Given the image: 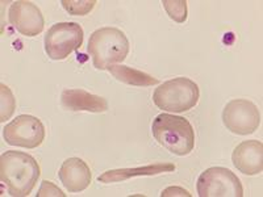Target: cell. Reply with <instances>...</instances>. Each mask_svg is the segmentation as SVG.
I'll return each instance as SVG.
<instances>
[{"mask_svg": "<svg viewBox=\"0 0 263 197\" xmlns=\"http://www.w3.org/2000/svg\"><path fill=\"white\" fill-rule=\"evenodd\" d=\"M40 175L39 163L27 152L6 151L0 156V179L11 196H29Z\"/></svg>", "mask_w": 263, "mask_h": 197, "instance_id": "1", "label": "cell"}, {"mask_svg": "<svg viewBox=\"0 0 263 197\" xmlns=\"http://www.w3.org/2000/svg\"><path fill=\"white\" fill-rule=\"evenodd\" d=\"M153 135L161 146L175 155H189L195 147V130L184 117L161 113L152 124Z\"/></svg>", "mask_w": 263, "mask_h": 197, "instance_id": "2", "label": "cell"}, {"mask_svg": "<svg viewBox=\"0 0 263 197\" xmlns=\"http://www.w3.org/2000/svg\"><path fill=\"white\" fill-rule=\"evenodd\" d=\"M87 53L92 57L95 69L107 70L108 66L125 60L129 53V41L123 30L112 27L100 28L90 36Z\"/></svg>", "mask_w": 263, "mask_h": 197, "instance_id": "3", "label": "cell"}, {"mask_svg": "<svg viewBox=\"0 0 263 197\" xmlns=\"http://www.w3.org/2000/svg\"><path fill=\"white\" fill-rule=\"evenodd\" d=\"M199 86L184 76L171 79L156 88L153 102L159 109L174 113L187 112L199 102Z\"/></svg>", "mask_w": 263, "mask_h": 197, "instance_id": "4", "label": "cell"}, {"mask_svg": "<svg viewBox=\"0 0 263 197\" xmlns=\"http://www.w3.org/2000/svg\"><path fill=\"white\" fill-rule=\"evenodd\" d=\"M83 29L77 23H57L45 36V51L53 61H62L83 44Z\"/></svg>", "mask_w": 263, "mask_h": 197, "instance_id": "5", "label": "cell"}, {"mask_svg": "<svg viewBox=\"0 0 263 197\" xmlns=\"http://www.w3.org/2000/svg\"><path fill=\"white\" fill-rule=\"evenodd\" d=\"M200 197H242L243 187L234 172L224 167H211L197 179Z\"/></svg>", "mask_w": 263, "mask_h": 197, "instance_id": "6", "label": "cell"}, {"mask_svg": "<svg viewBox=\"0 0 263 197\" xmlns=\"http://www.w3.org/2000/svg\"><path fill=\"white\" fill-rule=\"evenodd\" d=\"M3 137L11 146L36 149L45 140V126L37 117L20 114L6 125Z\"/></svg>", "mask_w": 263, "mask_h": 197, "instance_id": "7", "label": "cell"}, {"mask_svg": "<svg viewBox=\"0 0 263 197\" xmlns=\"http://www.w3.org/2000/svg\"><path fill=\"white\" fill-rule=\"evenodd\" d=\"M222 121L234 134L248 135L253 134L260 125V114L254 103L246 98H234L225 105Z\"/></svg>", "mask_w": 263, "mask_h": 197, "instance_id": "8", "label": "cell"}, {"mask_svg": "<svg viewBox=\"0 0 263 197\" xmlns=\"http://www.w3.org/2000/svg\"><path fill=\"white\" fill-rule=\"evenodd\" d=\"M8 20L20 34L34 37L44 30L45 20L41 9L27 0H17L11 4L8 11Z\"/></svg>", "mask_w": 263, "mask_h": 197, "instance_id": "9", "label": "cell"}, {"mask_svg": "<svg viewBox=\"0 0 263 197\" xmlns=\"http://www.w3.org/2000/svg\"><path fill=\"white\" fill-rule=\"evenodd\" d=\"M234 167L245 175H258L263 170V144L260 141H243L232 155Z\"/></svg>", "mask_w": 263, "mask_h": 197, "instance_id": "10", "label": "cell"}, {"mask_svg": "<svg viewBox=\"0 0 263 197\" xmlns=\"http://www.w3.org/2000/svg\"><path fill=\"white\" fill-rule=\"evenodd\" d=\"M61 183L71 193L82 192L91 184V170L81 158H69L62 163L58 172Z\"/></svg>", "mask_w": 263, "mask_h": 197, "instance_id": "11", "label": "cell"}, {"mask_svg": "<svg viewBox=\"0 0 263 197\" xmlns=\"http://www.w3.org/2000/svg\"><path fill=\"white\" fill-rule=\"evenodd\" d=\"M61 103L69 111L102 113L108 111V102L104 97L84 90H65L61 95Z\"/></svg>", "mask_w": 263, "mask_h": 197, "instance_id": "12", "label": "cell"}, {"mask_svg": "<svg viewBox=\"0 0 263 197\" xmlns=\"http://www.w3.org/2000/svg\"><path fill=\"white\" fill-rule=\"evenodd\" d=\"M175 170V164L173 163H154L144 167H136V168H117V170L105 171L98 178L100 183H119L125 182L130 178L136 176H153V175H159L164 172H173Z\"/></svg>", "mask_w": 263, "mask_h": 197, "instance_id": "13", "label": "cell"}, {"mask_svg": "<svg viewBox=\"0 0 263 197\" xmlns=\"http://www.w3.org/2000/svg\"><path fill=\"white\" fill-rule=\"evenodd\" d=\"M107 70L114 75L117 81L129 84V86L150 87V86H156V84L159 83L158 79L153 78L152 75L140 71V70L130 69V67H128V66L111 65V66H108Z\"/></svg>", "mask_w": 263, "mask_h": 197, "instance_id": "14", "label": "cell"}, {"mask_svg": "<svg viewBox=\"0 0 263 197\" xmlns=\"http://www.w3.org/2000/svg\"><path fill=\"white\" fill-rule=\"evenodd\" d=\"M0 93H2V96H0V121L4 123V121L11 119V116L15 112L16 102L12 91L9 90L6 84H0Z\"/></svg>", "mask_w": 263, "mask_h": 197, "instance_id": "15", "label": "cell"}, {"mask_svg": "<svg viewBox=\"0 0 263 197\" xmlns=\"http://www.w3.org/2000/svg\"><path fill=\"white\" fill-rule=\"evenodd\" d=\"M163 8L166 9L170 18H173L177 23H184L189 16V9H187V2L185 0H163L162 2Z\"/></svg>", "mask_w": 263, "mask_h": 197, "instance_id": "16", "label": "cell"}, {"mask_svg": "<svg viewBox=\"0 0 263 197\" xmlns=\"http://www.w3.org/2000/svg\"><path fill=\"white\" fill-rule=\"evenodd\" d=\"M61 4L70 15L84 16L92 11L96 0H62Z\"/></svg>", "mask_w": 263, "mask_h": 197, "instance_id": "17", "label": "cell"}, {"mask_svg": "<svg viewBox=\"0 0 263 197\" xmlns=\"http://www.w3.org/2000/svg\"><path fill=\"white\" fill-rule=\"evenodd\" d=\"M42 196H55V197H65V193L58 188L57 185H54L51 182H42L41 188H40L39 193H37V197H42Z\"/></svg>", "mask_w": 263, "mask_h": 197, "instance_id": "18", "label": "cell"}, {"mask_svg": "<svg viewBox=\"0 0 263 197\" xmlns=\"http://www.w3.org/2000/svg\"><path fill=\"white\" fill-rule=\"evenodd\" d=\"M161 196L162 197H170V196L191 197V193H190L189 191H185V189L180 188V187H168V188H166L163 192H162Z\"/></svg>", "mask_w": 263, "mask_h": 197, "instance_id": "19", "label": "cell"}]
</instances>
